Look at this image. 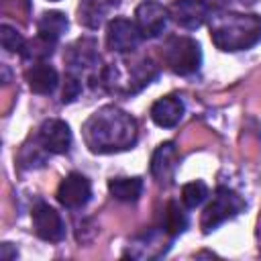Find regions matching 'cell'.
<instances>
[{"instance_id": "cell-22", "label": "cell", "mask_w": 261, "mask_h": 261, "mask_svg": "<svg viewBox=\"0 0 261 261\" xmlns=\"http://www.w3.org/2000/svg\"><path fill=\"white\" fill-rule=\"evenodd\" d=\"M53 47H55L53 41L37 35L33 41H27L24 43V49H22L20 55L27 57V59H45V57H49L53 53Z\"/></svg>"}, {"instance_id": "cell-25", "label": "cell", "mask_w": 261, "mask_h": 261, "mask_svg": "<svg viewBox=\"0 0 261 261\" xmlns=\"http://www.w3.org/2000/svg\"><path fill=\"white\" fill-rule=\"evenodd\" d=\"M16 249L10 245V243H2V247H0V259H4V261H10V259H16Z\"/></svg>"}, {"instance_id": "cell-23", "label": "cell", "mask_w": 261, "mask_h": 261, "mask_svg": "<svg viewBox=\"0 0 261 261\" xmlns=\"http://www.w3.org/2000/svg\"><path fill=\"white\" fill-rule=\"evenodd\" d=\"M0 43H2V47H4L8 53H22L27 41L22 39V35H20L14 27L2 24V27H0Z\"/></svg>"}, {"instance_id": "cell-24", "label": "cell", "mask_w": 261, "mask_h": 261, "mask_svg": "<svg viewBox=\"0 0 261 261\" xmlns=\"http://www.w3.org/2000/svg\"><path fill=\"white\" fill-rule=\"evenodd\" d=\"M80 90H82V86H80L77 77H75L73 73H69V75L65 77V84H63L61 100H63V102H71V100H75V98H77V94H80Z\"/></svg>"}, {"instance_id": "cell-14", "label": "cell", "mask_w": 261, "mask_h": 261, "mask_svg": "<svg viewBox=\"0 0 261 261\" xmlns=\"http://www.w3.org/2000/svg\"><path fill=\"white\" fill-rule=\"evenodd\" d=\"M65 63L69 65L71 73L98 65V43L94 39H77L67 47Z\"/></svg>"}, {"instance_id": "cell-26", "label": "cell", "mask_w": 261, "mask_h": 261, "mask_svg": "<svg viewBox=\"0 0 261 261\" xmlns=\"http://www.w3.org/2000/svg\"><path fill=\"white\" fill-rule=\"evenodd\" d=\"M208 8H212V10H222L224 6H228L232 0H202Z\"/></svg>"}, {"instance_id": "cell-5", "label": "cell", "mask_w": 261, "mask_h": 261, "mask_svg": "<svg viewBox=\"0 0 261 261\" xmlns=\"http://www.w3.org/2000/svg\"><path fill=\"white\" fill-rule=\"evenodd\" d=\"M243 208H245L243 198H241L237 192H232V190L220 186V188H216V192H214L210 204L204 208L202 218H200V226H202L204 232H212V230L218 228L222 222L234 218Z\"/></svg>"}, {"instance_id": "cell-27", "label": "cell", "mask_w": 261, "mask_h": 261, "mask_svg": "<svg viewBox=\"0 0 261 261\" xmlns=\"http://www.w3.org/2000/svg\"><path fill=\"white\" fill-rule=\"evenodd\" d=\"M51 2H57V0H51Z\"/></svg>"}, {"instance_id": "cell-7", "label": "cell", "mask_w": 261, "mask_h": 261, "mask_svg": "<svg viewBox=\"0 0 261 261\" xmlns=\"http://www.w3.org/2000/svg\"><path fill=\"white\" fill-rule=\"evenodd\" d=\"M143 35L137 27V22L128 18H112L106 29V43L116 53H130L139 47Z\"/></svg>"}, {"instance_id": "cell-12", "label": "cell", "mask_w": 261, "mask_h": 261, "mask_svg": "<svg viewBox=\"0 0 261 261\" xmlns=\"http://www.w3.org/2000/svg\"><path fill=\"white\" fill-rule=\"evenodd\" d=\"M118 6H120V0H80L77 20L86 29H98L108 20V16Z\"/></svg>"}, {"instance_id": "cell-10", "label": "cell", "mask_w": 261, "mask_h": 261, "mask_svg": "<svg viewBox=\"0 0 261 261\" xmlns=\"http://www.w3.org/2000/svg\"><path fill=\"white\" fill-rule=\"evenodd\" d=\"M39 145L55 155L67 153L71 147V130L69 126L59 118H49L39 128Z\"/></svg>"}, {"instance_id": "cell-13", "label": "cell", "mask_w": 261, "mask_h": 261, "mask_svg": "<svg viewBox=\"0 0 261 261\" xmlns=\"http://www.w3.org/2000/svg\"><path fill=\"white\" fill-rule=\"evenodd\" d=\"M177 163V149L171 141L161 143L151 157V175L157 184H169Z\"/></svg>"}, {"instance_id": "cell-2", "label": "cell", "mask_w": 261, "mask_h": 261, "mask_svg": "<svg viewBox=\"0 0 261 261\" xmlns=\"http://www.w3.org/2000/svg\"><path fill=\"white\" fill-rule=\"evenodd\" d=\"M210 39L226 53L251 49L261 41V16L239 12H216L210 16Z\"/></svg>"}, {"instance_id": "cell-3", "label": "cell", "mask_w": 261, "mask_h": 261, "mask_svg": "<svg viewBox=\"0 0 261 261\" xmlns=\"http://www.w3.org/2000/svg\"><path fill=\"white\" fill-rule=\"evenodd\" d=\"M157 77V67L149 57L139 59H122L118 63H112L100 71V84L114 94H135L149 86Z\"/></svg>"}, {"instance_id": "cell-6", "label": "cell", "mask_w": 261, "mask_h": 261, "mask_svg": "<svg viewBox=\"0 0 261 261\" xmlns=\"http://www.w3.org/2000/svg\"><path fill=\"white\" fill-rule=\"evenodd\" d=\"M31 218H33V230L39 239L49 241V243H59L65 237V224H63L59 212L55 208H51L49 204L39 202L33 208Z\"/></svg>"}, {"instance_id": "cell-8", "label": "cell", "mask_w": 261, "mask_h": 261, "mask_svg": "<svg viewBox=\"0 0 261 261\" xmlns=\"http://www.w3.org/2000/svg\"><path fill=\"white\" fill-rule=\"evenodd\" d=\"M167 18H169V8H165L163 4H159L155 0H145L135 10V22H137L141 35L147 39L161 35L167 24Z\"/></svg>"}, {"instance_id": "cell-20", "label": "cell", "mask_w": 261, "mask_h": 261, "mask_svg": "<svg viewBox=\"0 0 261 261\" xmlns=\"http://www.w3.org/2000/svg\"><path fill=\"white\" fill-rule=\"evenodd\" d=\"M188 226V216L186 212L179 208L177 202H169L167 210H165V232L169 237H177L179 232H184Z\"/></svg>"}, {"instance_id": "cell-18", "label": "cell", "mask_w": 261, "mask_h": 261, "mask_svg": "<svg viewBox=\"0 0 261 261\" xmlns=\"http://www.w3.org/2000/svg\"><path fill=\"white\" fill-rule=\"evenodd\" d=\"M67 31V16L59 10L45 12L37 22V35L57 43V39Z\"/></svg>"}, {"instance_id": "cell-1", "label": "cell", "mask_w": 261, "mask_h": 261, "mask_svg": "<svg viewBox=\"0 0 261 261\" xmlns=\"http://www.w3.org/2000/svg\"><path fill=\"white\" fill-rule=\"evenodd\" d=\"M84 141L92 153H118L137 143V120L118 106H102L84 122Z\"/></svg>"}, {"instance_id": "cell-15", "label": "cell", "mask_w": 261, "mask_h": 261, "mask_svg": "<svg viewBox=\"0 0 261 261\" xmlns=\"http://www.w3.org/2000/svg\"><path fill=\"white\" fill-rule=\"evenodd\" d=\"M184 110H186L184 102L177 96H163V98L153 102V106H151V120L157 126L171 128V126H175L181 120Z\"/></svg>"}, {"instance_id": "cell-9", "label": "cell", "mask_w": 261, "mask_h": 261, "mask_svg": "<svg viewBox=\"0 0 261 261\" xmlns=\"http://www.w3.org/2000/svg\"><path fill=\"white\" fill-rule=\"evenodd\" d=\"M92 196V186H90V179L82 173H69L61 179L59 188H57V200L61 206L69 208V210H75V208H82L88 204Z\"/></svg>"}, {"instance_id": "cell-4", "label": "cell", "mask_w": 261, "mask_h": 261, "mask_svg": "<svg viewBox=\"0 0 261 261\" xmlns=\"http://www.w3.org/2000/svg\"><path fill=\"white\" fill-rule=\"evenodd\" d=\"M161 55L165 65L177 73V75H190L196 73L202 65V49L200 45L184 35H173L169 37L163 47H161Z\"/></svg>"}, {"instance_id": "cell-17", "label": "cell", "mask_w": 261, "mask_h": 261, "mask_svg": "<svg viewBox=\"0 0 261 261\" xmlns=\"http://www.w3.org/2000/svg\"><path fill=\"white\" fill-rule=\"evenodd\" d=\"M167 249H169V245H165L163 234L149 232V234H143L141 239H137L133 245H128L124 255L133 257V259H157V257L165 255Z\"/></svg>"}, {"instance_id": "cell-11", "label": "cell", "mask_w": 261, "mask_h": 261, "mask_svg": "<svg viewBox=\"0 0 261 261\" xmlns=\"http://www.w3.org/2000/svg\"><path fill=\"white\" fill-rule=\"evenodd\" d=\"M208 6L202 0H173L169 16L181 29H198L208 20Z\"/></svg>"}, {"instance_id": "cell-16", "label": "cell", "mask_w": 261, "mask_h": 261, "mask_svg": "<svg viewBox=\"0 0 261 261\" xmlns=\"http://www.w3.org/2000/svg\"><path fill=\"white\" fill-rule=\"evenodd\" d=\"M24 77H27V84H29L31 92H35V94H51L59 84V75H57L55 67L45 63V61L33 63L27 69Z\"/></svg>"}, {"instance_id": "cell-21", "label": "cell", "mask_w": 261, "mask_h": 261, "mask_svg": "<svg viewBox=\"0 0 261 261\" xmlns=\"http://www.w3.org/2000/svg\"><path fill=\"white\" fill-rule=\"evenodd\" d=\"M208 198V186L200 179L196 181H190L181 188V202L188 206V208H198L204 200Z\"/></svg>"}, {"instance_id": "cell-19", "label": "cell", "mask_w": 261, "mask_h": 261, "mask_svg": "<svg viewBox=\"0 0 261 261\" xmlns=\"http://www.w3.org/2000/svg\"><path fill=\"white\" fill-rule=\"evenodd\" d=\"M108 190L120 202H137L143 192V179L141 177H116L108 181Z\"/></svg>"}]
</instances>
